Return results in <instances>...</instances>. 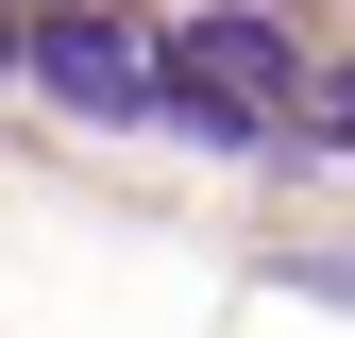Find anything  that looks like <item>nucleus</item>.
I'll return each instance as SVG.
<instances>
[{"label":"nucleus","instance_id":"7ed1b4c3","mask_svg":"<svg viewBox=\"0 0 355 338\" xmlns=\"http://www.w3.org/2000/svg\"><path fill=\"white\" fill-rule=\"evenodd\" d=\"M0 68H17V17H0Z\"/></svg>","mask_w":355,"mask_h":338},{"label":"nucleus","instance_id":"f03ea898","mask_svg":"<svg viewBox=\"0 0 355 338\" xmlns=\"http://www.w3.org/2000/svg\"><path fill=\"white\" fill-rule=\"evenodd\" d=\"M17 68L51 84L68 118H153V34L119 17V0H51V17H17Z\"/></svg>","mask_w":355,"mask_h":338},{"label":"nucleus","instance_id":"f257e3e1","mask_svg":"<svg viewBox=\"0 0 355 338\" xmlns=\"http://www.w3.org/2000/svg\"><path fill=\"white\" fill-rule=\"evenodd\" d=\"M288 102H304V51L254 0H203V17L153 34V118H187V136H271Z\"/></svg>","mask_w":355,"mask_h":338}]
</instances>
